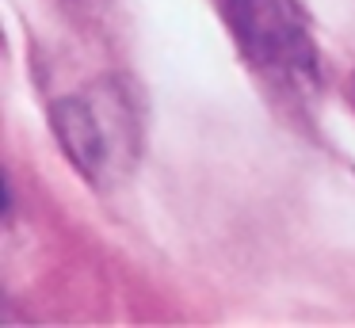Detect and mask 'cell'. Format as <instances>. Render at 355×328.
I'll use <instances>...</instances> for the list:
<instances>
[{"instance_id": "7a4b0ae2", "label": "cell", "mask_w": 355, "mask_h": 328, "mask_svg": "<svg viewBox=\"0 0 355 328\" xmlns=\"http://www.w3.org/2000/svg\"><path fill=\"white\" fill-rule=\"evenodd\" d=\"M241 58L279 88H309L317 38L302 0H214Z\"/></svg>"}, {"instance_id": "6da1fadb", "label": "cell", "mask_w": 355, "mask_h": 328, "mask_svg": "<svg viewBox=\"0 0 355 328\" xmlns=\"http://www.w3.org/2000/svg\"><path fill=\"white\" fill-rule=\"evenodd\" d=\"M50 126L58 145L92 187H115L138 164L141 126L130 96L119 80L103 76L54 99Z\"/></svg>"}]
</instances>
